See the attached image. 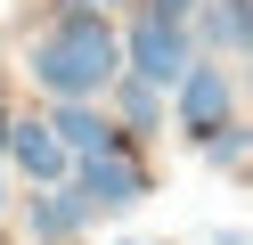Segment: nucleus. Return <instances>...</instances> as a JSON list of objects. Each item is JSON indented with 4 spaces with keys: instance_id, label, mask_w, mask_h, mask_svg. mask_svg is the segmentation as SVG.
Here are the masks:
<instances>
[{
    "instance_id": "obj_2",
    "label": "nucleus",
    "mask_w": 253,
    "mask_h": 245,
    "mask_svg": "<svg viewBox=\"0 0 253 245\" xmlns=\"http://www.w3.org/2000/svg\"><path fill=\"white\" fill-rule=\"evenodd\" d=\"M196 65V33L180 25V16H139L131 33H123V74L155 82V90H171V82Z\"/></svg>"
},
{
    "instance_id": "obj_5",
    "label": "nucleus",
    "mask_w": 253,
    "mask_h": 245,
    "mask_svg": "<svg viewBox=\"0 0 253 245\" xmlns=\"http://www.w3.org/2000/svg\"><path fill=\"white\" fill-rule=\"evenodd\" d=\"M0 155L17 163L33 188H57V180L74 172V155L57 147V131H49V123H33V114H8V139H0Z\"/></svg>"
},
{
    "instance_id": "obj_3",
    "label": "nucleus",
    "mask_w": 253,
    "mask_h": 245,
    "mask_svg": "<svg viewBox=\"0 0 253 245\" xmlns=\"http://www.w3.org/2000/svg\"><path fill=\"white\" fill-rule=\"evenodd\" d=\"M74 196L90 204V221H98V212H131L139 196H147V172H139L123 147H106V155H82V163H74Z\"/></svg>"
},
{
    "instance_id": "obj_10",
    "label": "nucleus",
    "mask_w": 253,
    "mask_h": 245,
    "mask_svg": "<svg viewBox=\"0 0 253 245\" xmlns=\"http://www.w3.org/2000/svg\"><path fill=\"white\" fill-rule=\"evenodd\" d=\"M188 8L196 0H147V16H180V25H188Z\"/></svg>"
},
{
    "instance_id": "obj_6",
    "label": "nucleus",
    "mask_w": 253,
    "mask_h": 245,
    "mask_svg": "<svg viewBox=\"0 0 253 245\" xmlns=\"http://www.w3.org/2000/svg\"><path fill=\"white\" fill-rule=\"evenodd\" d=\"M49 131H57V147H66L74 163H82V155H106V147H123V123H106L90 98H57Z\"/></svg>"
},
{
    "instance_id": "obj_8",
    "label": "nucleus",
    "mask_w": 253,
    "mask_h": 245,
    "mask_svg": "<svg viewBox=\"0 0 253 245\" xmlns=\"http://www.w3.org/2000/svg\"><path fill=\"white\" fill-rule=\"evenodd\" d=\"M106 90H115V114H123V131H155V123H164V90H155V82H139V74H115Z\"/></svg>"
},
{
    "instance_id": "obj_1",
    "label": "nucleus",
    "mask_w": 253,
    "mask_h": 245,
    "mask_svg": "<svg viewBox=\"0 0 253 245\" xmlns=\"http://www.w3.org/2000/svg\"><path fill=\"white\" fill-rule=\"evenodd\" d=\"M25 74H33L49 98H98L106 82L123 74V41L106 33V16H98V8H66V16H57V25L33 41Z\"/></svg>"
},
{
    "instance_id": "obj_12",
    "label": "nucleus",
    "mask_w": 253,
    "mask_h": 245,
    "mask_svg": "<svg viewBox=\"0 0 253 245\" xmlns=\"http://www.w3.org/2000/svg\"><path fill=\"white\" fill-rule=\"evenodd\" d=\"M0 204H8V172H0Z\"/></svg>"
},
{
    "instance_id": "obj_9",
    "label": "nucleus",
    "mask_w": 253,
    "mask_h": 245,
    "mask_svg": "<svg viewBox=\"0 0 253 245\" xmlns=\"http://www.w3.org/2000/svg\"><path fill=\"white\" fill-rule=\"evenodd\" d=\"M204 49H253V0H212L204 8Z\"/></svg>"
},
{
    "instance_id": "obj_7",
    "label": "nucleus",
    "mask_w": 253,
    "mask_h": 245,
    "mask_svg": "<svg viewBox=\"0 0 253 245\" xmlns=\"http://www.w3.org/2000/svg\"><path fill=\"white\" fill-rule=\"evenodd\" d=\"M25 229H33L41 245H74V237L90 229V204H82L74 188H41L33 204H25Z\"/></svg>"
},
{
    "instance_id": "obj_13",
    "label": "nucleus",
    "mask_w": 253,
    "mask_h": 245,
    "mask_svg": "<svg viewBox=\"0 0 253 245\" xmlns=\"http://www.w3.org/2000/svg\"><path fill=\"white\" fill-rule=\"evenodd\" d=\"M123 245H139V237H123Z\"/></svg>"
},
{
    "instance_id": "obj_4",
    "label": "nucleus",
    "mask_w": 253,
    "mask_h": 245,
    "mask_svg": "<svg viewBox=\"0 0 253 245\" xmlns=\"http://www.w3.org/2000/svg\"><path fill=\"white\" fill-rule=\"evenodd\" d=\"M171 90H180V131L188 139H212V131L237 114V82H229V65H212V57H196Z\"/></svg>"
},
{
    "instance_id": "obj_11",
    "label": "nucleus",
    "mask_w": 253,
    "mask_h": 245,
    "mask_svg": "<svg viewBox=\"0 0 253 245\" xmlns=\"http://www.w3.org/2000/svg\"><path fill=\"white\" fill-rule=\"evenodd\" d=\"M212 245H253V237H245V229H212Z\"/></svg>"
}]
</instances>
